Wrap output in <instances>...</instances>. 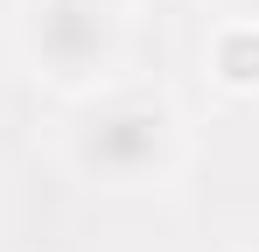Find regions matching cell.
Masks as SVG:
<instances>
[{"label": "cell", "instance_id": "obj_2", "mask_svg": "<svg viewBox=\"0 0 259 252\" xmlns=\"http://www.w3.org/2000/svg\"><path fill=\"white\" fill-rule=\"evenodd\" d=\"M14 49L42 91L84 105L98 91H112L126 70V14L119 0H21Z\"/></svg>", "mask_w": 259, "mask_h": 252}, {"label": "cell", "instance_id": "obj_3", "mask_svg": "<svg viewBox=\"0 0 259 252\" xmlns=\"http://www.w3.org/2000/svg\"><path fill=\"white\" fill-rule=\"evenodd\" d=\"M203 77L224 98H259V14H224L203 35Z\"/></svg>", "mask_w": 259, "mask_h": 252}, {"label": "cell", "instance_id": "obj_1", "mask_svg": "<svg viewBox=\"0 0 259 252\" xmlns=\"http://www.w3.org/2000/svg\"><path fill=\"white\" fill-rule=\"evenodd\" d=\"M189 161V126L161 91H98L63 133V168L91 189H161Z\"/></svg>", "mask_w": 259, "mask_h": 252}, {"label": "cell", "instance_id": "obj_4", "mask_svg": "<svg viewBox=\"0 0 259 252\" xmlns=\"http://www.w3.org/2000/svg\"><path fill=\"white\" fill-rule=\"evenodd\" d=\"M231 14H259V0H231Z\"/></svg>", "mask_w": 259, "mask_h": 252}]
</instances>
